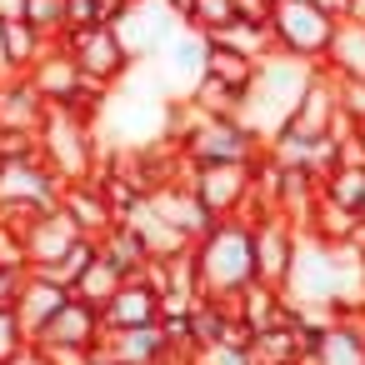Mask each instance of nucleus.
Masks as SVG:
<instances>
[{
    "label": "nucleus",
    "mask_w": 365,
    "mask_h": 365,
    "mask_svg": "<svg viewBox=\"0 0 365 365\" xmlns=\"http://www.w3.org/2000/svg\"><path fill=\"white\" fill-rule=\"evenodd\" d=\"M165 140L180 150L185 165H250L265 140L240 115H200L190 101H170Z\"/></svg>",
    "instance_id": "nucleus-1"
},
{
    "label": "nucleus",
    "mask_w": 365,
    "mask_h": 365,
    "mask_svg": "<svg viewBox=\"0 0 365 365\" xmlns=\"http://www.w3.org/2000/svg\"><path fill=\"white\" fill-rule=\"evenodd\" d=\"M315 71H320V66H310V61H295V56H285V51H270V56L255 66V81H250V91H245V101H240V120L270 145V140L290 125L300 96H305L310 81H315Z\"/></svg>",
    "instance_id": "nucleus-2"
},
{
    "label": "nucleus",
    "mask_w": 365,
    "mask_h": 365,
    "mask_svg": "<svg viewBox=\"0 0 365 365\" xmlns=\"http://www.w3.org/2000/svg\"><path fill=\"white\" fill-rule=\"evenodd\" d=\"M195 285L210 300H235L245 285H255V230L250 215H230L215 220L195 245Z\"/></svg>",
    "instance_id": "nucleus-3"
},
{
    "label": "nucleus",
    "mask_w": 365,
    "mask_h": 365,
    "mask_svg": "<svg viewBox=\"0 0 365 365\" xmlns=\"http://www.w3.org/2000/svg\"><path fill=\"white\" fill-rule=\"evenodd\" d=\"M165 125H170V96H155L145 86H115L96 115V130H101V145L106 150H145V145H160L165 140Z\"/></svg>",
    "instance_id": "nucleus-4"
},
{
    "label": "nucleus",
    "mask_w": 365,
    "mask_h": 365,
    "mask_svg": "<svg viewBox=\"0 0 365 365\" xmlns=\"http://www.w3.org/2000/svg\"><path fill=\"white\" fill-rule=\"evenodd\" d=\"M36 145H41V160H46L66 185H71V180H91L96 165L106 160V145H101L96 120H86V115H76V110H66V106H51V110H46Z\"/></svg>",
    "instance_id": "nucleus-5"
},
{
    "label": "nucleus",
    "mask_w": 365,
    "mask_h": 365,
    "mask_svg": "<svg viewBox=\"0 0 365 365\" xmlns=\"http://www.w3.org/2000/svg\"><path fill=\"white\" fill-rule=\"evenodd\" d=\"M270 36H275V51L295 56V61H310L320 66L330 41H335V26L340 16L325 11L320 0H270Z\"/></svg>",
    "instance_id": "nucleus-6"
},
{
    "label": "nucleus",
    "mask_w": 365,
    "mask_h": 365,
    "mask_svg": "<svg viewBox=\"0 0 365 365\" xmlns=\"http://www.w3.org/2000/svg\"><path fill=\"white\" fill-rule=\"evenodd\" d=\"M71 56H76V66H81V76L91 81V86H101V91H115V86H125L130 76H135V51L125 46V36H120V26H91V31H71V36H56Z\"/></svg>",
    "instance_id": "nucleus-7"
},
{
    "label": "nucleus",
    "mask_w": 365,
    "mask_h": 365,
    "mask_svg": "<svg viewBox=\"0 0 365 365\" xmlns=\"http://www.w3.org/2000/svg\"><path fill=\"white\" fill-rule=\"evenodd\" d=\"M61 190H66V180L41 160V150L26 160H0V215L16 225H26L36 210L61 205Z\"/></svg>",
    "instance_id": "nucleus-8"
},
{
    "label": "nucleus",
    "mask_w": 365,
    "mask_h": 365,
    "mask_svg": "<svg viewBox=\"0 0 365 365\" xmlns=\"http://www.w3.org/2000/svg\"><path fill=\"white\" fill-rule=\"evenodd\" d=\"M250 230H255V280L285 290L305 230H300L290 215H280V210H260V215H250Z\"/></svg>",
    "instance_id": "nucleus-9"
},
{
    "label": "nucleus",
    "mask_w": 365,
    "mask_h": 365,
    "mask_svg": "<svg viewBox=\"0 0 365 365\" xmlns=\"http://www.w3.org/2000/svg\"><path fill=\"white\" fill-rule=\"evenodd\" d=\"M250 165H185L180 180L215 220H230V215H250Z\"/></svg>",
    "instance_id": "nucleus-10"
},
{
    "label": "nucleus",
    "mask_w": 365,
    "mask_h": 365,
    "mask_svg": "<svg viewBox=\"0 0 365 365\" xmlns=\"http://www.w3.org/2000/svg\"><path fill=\"white\" fill-rule=\"evenodd\" d=\"M86 230L76 225V215L66 210V205H51V210H36L26 225H21V240H26V265L31 270H56L71 250H76V240H81Z\"/></svg>",
    "instance_id": "nucleus-11"
},
{
    "label": "nucleus",
    "mask_w": 365,
    "mask_h": 365,
    "mask_svg": "<svg viewBox=\"0 0 365 365\" xmlns=\"http://www.w3.org/2000/svg\"><path fill=\"white\" fill-rule=\"evenodd\" d=\"M101 340H106V315H101V305L81 300L76 290L51 315V325L36 335V345H81V350H101Z\"/></svg>",
    "instance_id": "nucleus-12"
},
{
    "label": "nucleus",
    "mask_w": 365,
    "mask_h": 365,
    "mask_svg": "<svg viewBox=\"0 0 365 365\" xmlns=\"http://www.w3.org/2000/svg\"><path fill=\"white\" fill-rule=\"evenodd\" d=\"M205 56H210V36H200L195 26H180V31L155 51V61H160L165 81H175V86H170V96H175V101H180V96H190V86L205 76Z\"/></svg>",
    "instance_id": "nucleus-13"
},
{
    "label": "nucleus",
    "mask_w": 365,
    "mask_h": 365,
    "mask_svg": "<svg viewBox=\"0 0 365 365\" xmlns=\"http://www.w3.org/2000/svg\"><path fill=\"white\" fill-rule=\"evenodd\" d=\"M101 315H106V330H135V325H160L165 305H160V290L145 275H125L120 290L101 305Z\"/></svg>",
    "instance_id": "nucleus-14"
},
{
    "label": "nucleus",
    "mask_w": 365,
    "mask_h": 365,
    "mask_svg": "<svg viewBox=\"0 0 365 365\" xmlns=\"http://www.w3.org/2000/svg\"><path fill=\"white\" fill-rule=\"evenodd\" d=\"M101 355L115 365H170L175 350H170V335L160 320V325H135V330H106Z\"/></svg>",
    "instance_id": "nucleus-15"
},
{
    "label": "nucleus",
    "mask_w": 365,
    "mask_h": 365,
    "mask_svg": "<svg viewBox=\"0 0 365 365\" xmlns=\"http://www.w3.org/2000/svg\"><path fill=\"white\" fill-rule=\"evenodd\" d=\"M150 210L160 215V220H170L180 235H190V240H200L210 225H215V215L195 200V190L185 185V180H165V185H155L150 190Z\"/></svg>",
    "instance_id": "nucleus-16"
},
{
    "label": "nucleus",
    "mask_w": 365,
    "mask_h": 365,
    "mask_svg": "<svg viewBox=\"0 0 365 365\" xmlns=\"http://www.w3.org/2000/svg\"><path fill=\"white\" fill-rule=\"evenodd\" d=\"M46 110H51V101L36 91L31 76H0V130H31V135H41Z\"/></svg>",
    "instance_id": "nucleus-17"
},
{
    "label": "nucleus",
    "mask_w": 365,
    "mask_h": 365,
    "mask_svg": "<svg viewBox=\"0 0 365 365\" xmlns=\"http://www.w3.org/2000/svg\"><path fill=\"white\" fill-rule=\"evenodd\" d=\"M66 300H71V290H66L56 275L26 270V285H21V295H16V315H21V325L31 330V345H36V335L51 325V315H56Z\"/></svg>",
    "instance_id": "nucleus-18"
},
{
    "label": "nucleus",
    "mask_w": 365,
    "mask_h": 365,
    "mask_svg": "<svg viewBox=\"0 0 365 365\" xmlns=\"http://www.w3.org/2000/svg\"><path fill=\"white\" fill-rule=\"evenodd\" d=\"M51 46H56V36H46V31L31 26L26 16L0 21V61H6V76H26Z\"/></svg>",
    "instance_id": "nucleus-19"
},
{
    "label": "nucleus",
    "mask_w": 365,
    "mask_h": 365,
    "mask_svg": "<svg viewBox=\"0 0 365 365\" xmlns=\"http://www.w3.org/2000/svg\"><path fill=\"white\" fill-rule=\"evenodd\" d=\"M335 81H365V16H340L335 41L320 61Z\"/></svg>",
    "instance_id": "nucleus-20"
},
{
    "label": "nucleus",
    "mask_w": 365,
    "mask_h": 365,
    "mask_svg": "<svg viewBox=\"0 0 365 365\" xmlns=\"http://www.w3.org/2000/svg\"><path fill=\"white\" fill-rule=\"evenodd\" d=\"M61 205H66V210L76 215V225H81L86 235H96V240L120 220V215L110 210V200H106V190H101L96 180H71V185L61 190Z\"/></svg>",
    "instance_id": "nucleus-21"
},
{
    "label": "nucleus",
    "mask_w": 365,
    "mask_h": 365,
    "mask_svg": "<svg viewBox=\"0 0 365 365\" xmlns=\"http://www.w3.org/2000/svg\"><path fill=\"white\" fill-rule=\"evenodd\" d=\"M101 255H106L120 275H140V270L150 265V250H145V240H140V230H135L130 220H115V225L101 235Z\"/></svg>",
    "instance_id": "nucleus-22"
},
{
    "label": "nucleus",
    "mask_w": 365,
    "mask_h": 365,
    "mask_svg": "<svg viewBox=\"0 0 365 365\" xmlns=\"http://www.w3.org/2000/svg\"><path fill=\"white\" fill-rule=\"evenodd\" d=\"M130 225L140 230V240H145L150 260H170V255H185V250L195 245V240H190V235H180V230H175L170 220H160V215L150 210V200H145V205H140V210L130 215Z\"/></svg>",
    "instance_id": "nucleus-23"
},
{
    "label": "nucleus",
    "mask_w": 365,
    "mask_h": 365,
    "mask_svg": "<svg viewBox=\"0 0 365 365\" xmlns=\"http://www.w3.org/2000/svg\"><path fill=\"white\" fill-rule=\"evenodd\" d=\"M355 225H360V215L355 210H345V205H335V200H315V210H310V220H305V235L310 240H320V245H350V235H355Z\"/></svg>",
    "instance_id": "nucleus-24"
},
{
    "label": "nucleus",
    "mask_w": 365,
    "mask_h": 365,
    "mask_svg": "<svg viewBox=\"0 0 365 365\" xmlns=\"http://www.w3.org/2000/svg\"><path fill=\"white\" fill-rule=\"evenodd\" d=\"M215 46H230V51H240V56H250V61H265L270 51H275V36H270V21H250V16H235L225 31H215L210 36Z\"/></svg>",
    "instance_id": "nucleus-25"
},
{
    "label": "nucleus",
    "mask_w": 365,
    "mask_h": 365,
    "mask_svg": "<svg viewBox=\"0 0 365 365\" xmlns=\"http://www.w3.org/2000/svg\"><path fill=\"white\" fill-rule=\"evenodd\" d=\"M255 66H260V61H250V56H240V51H230V46H215V41H210L205 76H210V81H220V86H230L240 101H245V91H250V81H255Z\"/></svg>",
    "instance_id": "nucleus-26"
},
{
    "label": "nucleus",
    "mask_w": 365,
    "mask_h": 365,
    "mask_svg": "<svg viewBox=\"0 0 365 365\" xmlns=\"http://www.w3.org/2000/svg\"><path fill=\"white\" fill-rule=\"evenodd\" d=\"M120 280H125V275H120L106 255H96V260L86 265V275L76 280V295H81V300H91V305H106V300L120 290Z\"/></svg>",
    "instance_id": "nucleus-27"
},
{
    "label": "nucleus",
    "mask_w": 365,
    "mask_h": 365,
    "mask_svg": "<svg viewBox=\"0 0 365 365\" xmlns=\"http://www.w3.org/2000/svg\"><path fill=\"white\" fill-rule=\"evenodd\" d=\"M0 365H31V330L21 325L16 305H0Z\"/></svg>",
    "instance_id": "nucleus-28"
},
{
    "label": "nucleus",
    "mask_w": 365,
    "mask_h": 365,
    "mask_svg": "<svg viewBox=\"0 0 365 365\" xmlns=\"http://www.w3.org/2000/svg\"><path fill=\"white\" fill-rule=\"evenodd\" d=\"M235 0H190V11H185V26H195L200 36H215L235 21Z\"/></svg>",
    "instance_id": "nucleus-29"
},
{
    "label": "nucleus",
    "mask_w": 365,
    "mask_h": 365,
    "mask_svg": "<svg viewBox=\"0 0 365 365\" xmlns=\"http://www.w3.org/2000/svg\"><path fill=\"white\" fill-rule=\"evenodd\" d=\"M96 255H101V240H96V235H81V240H76V250H71V255H66L56 270H46V275H56L66 290H76V280L86 275V265H91Z\"/></svg>",
    "instance_id": "nucleus-30"
},
{
    "label": "nucleus",
    "mask_w": 365,
    "mask_h": 365,
    "mask_svg": "<svg viewBox=\"0 0 365 365\" xmlns=\"http://www.w3.org/2000/svg\"><path fill=\"white\" fill-rule=\"evenodd\" d=\"M31 365H101V350H81V345H31Z\"/></svg>",
    "instance_id": "nucleus-31"
},
{
    "label": "nucleus",
    "mask_w": 365,
    "mask_h": 365,
    "mask_svg": "<svg viewBox=\"0 0 365 365\" xmlns=\"http://www.w3.org/2000/svg\"><path fill=\"white\" fill-rule=\"evenodd\" d=\"M195 365H260L255 345H235V340H220V345H205L195 355Z\"/></svg>",
    "instance_id": "nucleus-32"
},
{
    "label": "nucleus",
    "mask_w": 365,
    "mask_h": 365,
    "mask_svg": "<svg viewBox=\"0 0 365 365\" xmlns=\"http://www.w3.org/2000/svg\"><path fill=\"white\" fill-rule=\"evenodd\" d=\"M91 26H106V6H101V0H66V26H61V36L91 31Z\"/></svg>",
    "instance_id": "nucleus-33"
},
{
    "label": "nucleus",
    "mask_w": 365,
    "mask_h": 365,
    "mask_svg": "<svg viewBox=\"0 0 365 365\" xmlns=\"http://www.w3.org/2000/svg\"><path fill=\"white\" fill-rule=\"evenodd\" d=\"M26 21L41 26L46 36H61V26H66V0H26Z\"/></svg>",
    "instance_id": "nucleus-34"
},
{
    "label": "nucleus",
    "mask_w": 365,
    "mask_h": 365,
    "mask_svg": "<svg viewBox=\"0 0 365 365\" xmlns=\"http://www.w3.org/2000/svg\"><path fill=\"white\" fill-rule=\"evenodd\" d=\"M41 145H36V135L31 130H0V160H26V155H36Z\"/></svg>",
    "instance_id": "nucleus-35"
},
{
    "label": "nucleus",
    "mask_w": 365,
    "mask_h": 365,
    "mask_svg": "<svg viewBox=\"0 0 365 365\" xmlns=\"http://www.w3.org/2000/svg\"><path fill=\"white\" fill-rule=\"evenodd\" d=\"M21 285H26V270L21 265H0V305H16Z\"/></svg>",
    "instance_id": "nucleus-36"
},
{
    "label": "nucleus",
    "mask_w": 365,
    "mask_h": 365,
    "mask_svg": "<svg viewBox=\"0 0 365 365\" xmlns=\"http://www.w3.org/2000/svg\"><path fill=\"white\" fill-rule=\"evenodd\" d=\"M235 11L250 16V21H265L270 16V0H235Z\"/></svg>",
    "instance_id": "nucleus-37"
},
{
    "label": "nucleus",
    "mask_w": 365,
    "mask_h": 365,
    "mask_svg": "<svg viewBox=\"0 0 365 365\" xmlns=\"http://www.w3.org/2000/svg\"><path fill=\"white\" fill-rule=\"evenodd\" d=\"M26 16V0H0V21H16Z\"/></svg>",
    "instance_id": "nucleus-38"
},
{
    "label": "nucleus",
    "mask_w": 365,
    "mask_h": 365,
    "mask_svg": "<svg viewBox=\"0 0 365 365\" xmlns=\"http://www.w3.org/2000/svg\"><path fill=\"white\" fill-rule=\"evenodd\" d=\"M325 11H335V16H350V0H320Z\"/></svg>",
    "instance_id": "nucleus-39"
},
{
    "label": "nucleus",
    "mask_w": 365,
    "mask_h": 365,
    "mask_svg": "<svg viewBox=\"0 0 365 365\" xmlns=\"http://www.w3.org/2000/svg\"><path fill=\"white\" fill-rule=\"evenodd\" d=\"M165 6H170V11H180V16H185V11H190V0H165Z\"/></svg>",
    "instance_id": "nucleus-40"
},
{
    "label": "nucleus",
    "mask_w": 365,
    "mask_h": 365,
    "mask_svg": "<svg viewBox=\"0 0 365 365\" xmlns=\"http://www.w3.org/2000/svg\"><path fill=\"white\" fill-rule=\"evenodd\" d=\"M350 16H365V0H350Z\"/></svg>",
    "instance_id": "nucleus-41"
},
{
    "label": "nucleus",
    "mask_w": 365,
    "mask_h": 365,
    "mask_svg": "<svg viewBox=\"0 0 365 365\" xmlns=\"http://www.w3.org/2000/svg\"><path fill=\"white\" fill-rule=\"evenodd\" d=\"M355 130H360V140H365V120H355Z\"/></svg>",
    "instance_id": "nucleus-42"
},
{
    "label": "nucleus",
    "mask_w": 365,
    "mask_h": 365,
    "mask_svg": "<svg viewBox=\"0 0 365 365\" xmlns=\"http://www.w3.org/2000/svg\"><path fill=\"white\" fill-rule=\"evenodd\" d=\"M0 76H6V61H0Z\"/></svg>",
    "instance_id": "nucleus-43"
}]
</instances>
